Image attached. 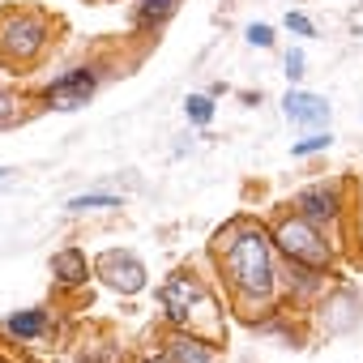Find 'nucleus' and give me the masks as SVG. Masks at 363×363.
Returning <instances> with one entry per match:
<instances>
[{
  "label": "nucleus",
  "instance_id": "f257e3e1",
  "mask_svg": "<svg viewBox=\"0 0 363 363\" xmlns=\"http://www.w3.org/2000/svg\"><path fill=\"white\" fill-rule=\"evenodd\" d=\"M210 265H214V274L227 291V303L235 308L240 320L261 325V316L278 312L286 269L274 252L269 223H261L252 214L223 223L210 240Z\"/></svg>",
  "mask_w": 363,
  "mask_h": 363
},
{
  "label": "nucleus",
  "instance_id": "f03ea898",
  "mask_svg": "<svg viewBox=\"0 0 363 363\" xmlns=\"http://www.w3.org/2000/svg\"><path fill=\"white\" fill-rule=\"evenodd\" d=\"M158 299V312L167 320V329L175 333H193V337H206V342H227V312H223V299L214 295L210 278H201L193 265H179L162 278V286L154 291Z\"/></svg>",
  "mask_w": 363,
  "mask_h": 363
},
{
  "label": "nucleus",
  "instance_id": "7ed1b4c3",
  "mask_svg": "<svg viewBox=\"0 0 363 363\" xmlns=\"http://www.w3.org/2000/svg\"><path fill=\"white\" fill-rule=\"evenodd\" d=\"M56 35H60V22L52 13H43L39 5L0 9V69L13 73V77L35 73L52 56Z\"/></svg>",
  "mask_w": 363,
  "mask_h": 363
},
{
  "label": "nucleus",
  "instance_id": "20e7f679",
  "mask_svg": "<svg viewBox=\"0 0 363 363\" xmlns=\"http://www.w3.org/2000/svg\"><path fill=\"white\" fill-rule=\"evenodd\" d=\"M269 240H274V252L282 261V269H299V274H316V278H329L333 265H337V248L312 227L303 223L291 206H282L269 223Z\"/></svg>",
  "mask_w": 363,
  "mask_h": 363
},
{
  "label": "nucleus",
  "instance_id": "39448f33",
  "mask_svg": "<svg viewBox=\"0 0 363 363\" xmlns=\"http://www.w3.org/2000/svg\"><path fill=\"white\" fill-rule=\"evenodd\" d=\"M346 193H350V184L346 179H312V184H303L295 197H291V210L303 218V223H312L325 240L346 223Z\"/></svg>",
  "mask_w": 363,
  "mask_h": 363
},
{
  "label": "nucleus",
  "instance_id": "423d86ee",
  "mask_svg": "<svg viewBox=\"0 0 363 363\" xmlns=\"http://www.w3.org/2000/svg\"><path fill=\"white\" fill-rule=\"evenodd\" d=\"M99 86H103V69L77 65L69 73H56L48 86H39L35 99H39V111H82L99 94Z\"/></svg>",
  "mask_w": 363,
  "mask_h": 363
},
{
  "label": "nucleus",
  "instance_id": "0eeeda50",
  "mask_svg": "<svg viewBox=\"0 0 363 363\" xmlns=\"http://www.w3.org/2000/svg\"><path fill=\"white\" fill-rule=\"evenodd\" d=\"M90 274L116 295H141L150 286V269H145V261L133 248H103V252H94Z\"/></svg>",
  "mask_w": 363,
  "mask_h": 363
},
{
  "label": "nucleus",
  "instance_id": "6e6552de",
  "mask_svg": "<svg viewBox=\"0 0 363 363\" xmlns=\"http://www.w3.org/2000/svg\"><path fill=\"white\" fill-rule=\"evenodd\" d=\"M359 320H363V295H359V286L346 282V278L329 282L325 295H320V303H316V325H320V333L342 337V333L359 329Z\"/></svg>",
  "mask_w": 363,
  "mask_h": 363
},
{
  "label": "nucleus",
  "instance_id": "1a4fd4ad",
  "mask_svg": "<svg viewBox=\"0 0 363 363\" xmlns=\"http://www.w3.org/2000/svg\"><path fill=\"white\" fill-rule=\"evenodd\" d=\"M282 116L303 128V133H329V120H333V103L325 94H312V90H286L282 94Z\"/></svg>",
  "mask_w": 363,
  "mask_h": 363
},
{
  "label": "nucleus",
  "instance_id": "9d476101",
  "mask_svg": "<svg viewBox=\"0 0 363 363\" xmlns=\"http://www.w3.org/2000/svg\"><path fill=\"white\" fill-rule=\"evenodd\" d=\"M158 350H162L167 363H227L218 342H206V337H193V333H175V329L162 333Z\"/></svg>",
  "mask_w": 363,
  "mask_h": 363
},
{
  "label": "nucleus",
  "instance_id": "9b49d317",
  "mask_svg": "<svg viewBox=\"0 0 363 363\" xmlns=\"http://www.w3.org/2000/svg\"><path fill=\"white\" fill-rule=\"evenodd\" d=\"M48 333H52V308H43V303L22 308V312H13V316L0 320V337H9V342H18V346L43 342Z\"/></svg>",
  "mask_w": 363,
  "mask_h": 363
},
{
  "label": "nucleus",
  "instance_id": "f8f14e48",
  "mask_svg": "<svg viewBox=\"0 0 363 363\" xmlns=\"http://www.w3.org/2000/svg\"><path fill=\"white\" fill-rule=\"evenodd\" d=\"M48 269H52V278H56V286H60V291H82V286L94 278V274H90V257H86V248H77V244H69V248L52 252Z\"/></svg>",
  "mask_w": 363,
  "mask_h": 363
},
{
  "label": "nucleus",
  "instance_id": "ddd939ff",
  "mask_svg": "<svg viewBox=\"0 0 363 363\" xmlns=\"http://www.w3.org/2000/svg\"><path fill=\"white\" fill-rule=\"evenodd\" d=\"M179 5H184V0H133L128 26H133L137 35H158V30L179 13Z\"/></svg>",
  "mask_w": 363,
  "mask_h": 363
},
{
  "label": "nucleus",
  "instance_id": "4468645a",
  "mask_svg": "<svg viewBox=\"0 0 363 363\" xmlns=\"http://www.w3.org/2000/svg\"><path fill=\"white\" fill-rule=\"evenodd\" d=\"M35 111H39V99L35 94H26L18 86H0V133L22 128Z\"/></svg>",
  "mask_w": 363,
  "mask_h": 363
},
{
  "label": "nucleus",
  "instance_id": "2eb2a0df",
  "mask_svg": "<svg viewBox=\"0 0 363 363\" xmlns=\"http://www.w3.org/2000/svg\"><path fill=\"white\" fill-rule=\"evenodd\" d=\"M120 206H124V197H120V193H103V189H99V193H77V197H69V201H65V210H69V214H90V210H120Z\"/></svg>",
  "mask_w": 363,
  "mask_h": 363
},
{
  "label": "nucleus",
  "instance_id": "dca6fc26",
  "mask_svg": "<svg viewBox=\"0 0 363 363\" xmlns=\"http://www.w3.org/2000/svg\"><path fill=\"white\" fill-rule=\"evenodd\" d=\"M214 111H218V107H214L210 94H189V99H184V120H189L193 128H210V124H214Z\"/></svg>",
  "mask_w": 363,
  "mask_h": 363
},
{
  "label": "nucleus",
  "instance_id": "f3484780",
  "mask_svg": "<svg viewBox=\"0 0 363 363\" xmlns=\"http://www.w3.org/2000/svg\"><path fill=\"white\" fill-rule=\"evenodd\" d=\"M282 73H286V82H291V90L303 82V73H308V56L299 52V48H286L282 52Z\"/></svg>",
  "mask_w": 363,
  "mask_h": 363
},
{
  "label": "nucleus",
  "instance_id": "a211bd4d",
  "mask_svg": "<svg viewBox=\"0 0 363 363\" xmlns=\"http://www.w3.org/2000/svg\"><path fill=\"white\" fill-rule=\"evenodd\" d=\"M329 145H333V133H308L303 141L291 145V154H295V158H312V154H320V150H329Z\"/></svg>",
  "mask_w": 363,
  "mask_h": 363
},
{
  "label": "nucleus",
  "instance_id": "6ab92c4d",
  "mask_svg": "<svg viewBox=\"0 0 363 363\" xmlns=\"http://www.w3.org/2000/svg\"><path fill=\"white\" fill-rule=\"evenodd\" d=\"M282 26H286L291 35H299V39H316V26H312V18H308V13H299V9H291V13L282 18Z\"/></svg>",
  "mask_w": 363,
  "mask_h": 363
},
{
  "label": "nucleus",
  "instance_id": "aec40b11",
  "mask_svg": "<svg viewBox=\"0 0 363 363\" xmlns=\"http://www.w3.org/2000/svg\"><path fill=\"white\" fill-rule=\"evenodd\" d=\"M244 39H248V48H265V52H269V48H274V26H269V22H252V26L244 30Z\"/></svg>",
  "mask_w": 363,
  "mask_h": 363
},
{
  "label": "nucleus",
  "instance_id": "412c9836",
  "mask_svg": "<svg viewBox=\"0 0 363 363\" xmlns=\"http://www.w3.org/2000/svg\"><path fill=\"white\" fill-rule=\"evenodd\" d=\"M133 363H167V359H162V350H158V346H150V350H141Z\"/></svg>",
  "mask_w": 363,
  "mask_h": 363
},
{
  "label": "nucleus",
  "instance_id": "4be33fe9",
  "mask_svg": "<svg viewBox=\"0 0 363 363\" xmlns=\"http://www.w3.org/2000/svg\"><path fill=\"white\" fill-rule=\"evenodd\" d=\"M13 175H18L13 167H0V184H5V179H13Z\"/></svg>",
  "mask_w": 363,
  "mask_h": 363
},
{
  "label": "nucleus",
  "instance_id": "5701e85b",
  "mask_svg": "<svg viewBox=\"0 0 363 363\" xmlns=\"http://www.w3.org/2000/svg\"><path fill=\"white\" fill-rule=\"evenodd\" d=\"M0 363H13V359H9V354H5V350H0Z\"/></svg>",
  "mask_w": 363,
  "mask_h": 363
},
{
  "label": "nucleus",
  "instance_id": "b1692460",
  "mask_svg": "<svg viewBox=\"0 0 363 363\" xmlns=\"http://www.w3.org/2000/svg\"><path fill=\"white\" fill-rule=\"evenodd\" d=\"M359 39H363V26H359Z\"/></svg>",
  "mask_w": 363,
  "mask_h": 363
}]
</instances>
